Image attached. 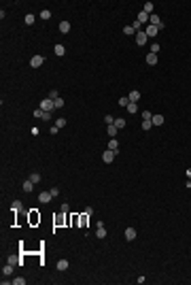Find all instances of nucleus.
Listing matches in <instances>:
<instances>
[{"mask_svg": "<svg viewBox=\"0 0 191 285\" xmlns=\"http://www.w3.org/2000/svg\"><path fill=\"white\" fill-rule=\"evenodd\" d=\"M138 21H140V24H147V21H149V13L140 11V13H138Z\"/></svg>", "mask_w": 191, "mask_h": 285, "instance_id": "16", "label": "nucleus"}, {"mask_svg": "<svg viewBox=\"0 0 191 285\" xmlns=\"http://www.w3.org/2000/svg\"><path fill=\"white\" fill-rule=\"evenodd\" d=\"M104 121H106V126H113V123H115V117H113V115H106Z\"/></svg>", "mask_w": 191, "mask_h": 285, "instance_id": "28", "label": "nucleus"}, {"mask_svg": "<svg viewBox=\"0 0 191 285\" xmlns=\"http://www.w3.org/2000/svg\"><path fill=\"white\" fill-rule=\"evenodd\" d=\"M32 190H34V183H32L30 179H28V181H23V192H26V194H30Z\"/></svg>", "mask_w": 191, "mask_h": 285, "instance_id": "14", "label": "nucleus"}, {"mask_svg": "<svg viewBox=\"0 0 191 285\" xmlns=\"http://www.w3.org/2000/svg\"><path fill=\"white\" fill-rule=\"evenodd\" d=\"M142 11H144V13H149V15H153V2H144Z\"/></svg>", "mask_w": 191, "mask_h": 285, "instance_id": "19", "label": "nucleus"}, {"mask_svg": "<svg viewBox=\"0 0 191 285\" xmlns=\"http://www.w3.org/2000/svg\"><path fill=\"white\" fill-rule=\"evenodd\" d=\"M151 117H153V115H151L149 111H144V113H142V119H151Z\"/></svg>", "mask_w": 191, "mask_h": 285, "instance_id": "38", "label": "nucleus"}, {"mask_svg": "<svg viewBox=\"0 0 191 285\" xmlns=\"http://www.w3.org/2000/svg\"><path fill=\"white\" fill-rule=\"evenodd\" d=\"M47 98H51V100H55V98H60V94H58V92H55V90H51V92H49V96H47Z\"/></svg>", "mask_w": 191, "mask_h": 285, "instance_id": "34", "label": "nucleus"}, {"mask_svg": "<svg viewBox=\"0 0 191 285\" xmlns=\"http://www.w3.org/2000/svg\"><path fill=\"white\" fill-rule=\"evenodd\" d=\"M127 104H130V98H127V96H121V98H119V106L127 109Z\"/></svg>", "mask_w": 191, "mask_h": 285, "instance_id": "21", "label": "nucleus"}, {"mask_svg": "<svg viewBox=\"0 0 191 285\" xmlns=\"http://www.w3.org/2000/svg\"><path fill=\"white\" fill-rule=\"evenodd\" d=\"M40 109H43V111H47V113H51L53 109H55V102H53L51 98H45V100L40 102Z\"/></svg>", "mask_w": 191, "mask_h": 285, "instance_id": "2", "label": "nucleus"}, {"mask_svg": "<svg viewBox=\"0 0 191 285\" xmlns=\"http://www.w3.org/2000/svg\"><path fill=\"white\" fill-rule=\"evenodd\" d=\"M125 238H127V240H134V238H136V230H134V228H127V230H125Z\"/></svg>", "mask_w": 191, "mask_h": 285, "instance_id": "15", "label": "nucleus"}, {"mask_svg": "<svg viewBox=\"0 0 191 285\" xmlns=\"http://www.w3.org/2000/svg\"><path fill=\"white\" fill-rule=\"evenodd\" d=\"M26 283V279L23 277H17V279H13V285H23Z\"/></svg>", "mask_w": 191, "mask_h": 285, "instance_id": "32", "label": "nucleus"}, {"mask_svg": "<svg viewBox=\"0 0 191 285\" xmlns=\"http://www.w3.org/2000/svg\"><path fill=\"white\" fill-rule=\"evenodd\" d=\"M53 51H55V56H64V53H66V47H64V45H55Z\"/></svg>", "mask_w": 191, "mask_h": 285, "instance_id": "18", "label": "nucleus"}, {"mask_svg": "<svg viewBox=\"0 0 191 285\" xmlns=\"http://www.w3.org/2000/svg\"><path fill=\"white\" fill-rule=\"evenodd\" d=\"M43 119H45V121H49V119H51V113L45 111V113H43Z\"/></svg>", "mask_w": 191, "mask_h": 285, "instance_id": "39", "label": "nucleus"}, {"mask_svg": "<svg viewBox=\"0 0 191 285\" xmlns=\"http://www.w3.org/2000/svg\"><path fill=\"white\" fill-rule=\"evenodd\" d=\"M115 126H117V130H123V128H125V119H121V117L115 119Z\"/></svg>", "mask_w": 191, "mask_h": 285, "instance_id": "24", "label": "nucleus"}, {"mask_svg": "<svg viewBox=\"0 0 191 285\" xmlns=\"http://www.w3.org/2000/svg\"><path fill=\"white\" fill-rule=\"evenodd\" d=\"M9 274H13V264L6 262V264L2 266V277H9Z\"/></svg>", "mask_w": 191, "mask_h": 285, "instance_id": "7", "label": "nucleus"}, {"mask_svg": "<svg viewBox=\"0 0 191 285\" xmlns=\"http://www.w3.org/2000/svg\"><path fill=\"white\" fill-rule=\"evenodd\" d=\"M43 64H45V58H43V56H34V58L30 60V66H32V68H38V66H43Z\"/></svg>", "mask_w": 191, "mask_h": 285, "instance_id": "4", "label": "nucleus"}, {"mask_svg": "<svg viewBox=\"0 0 191 285\" xmlns=\"http://www.w3.org/2000/svg\"><path fill=\"white\" fill-rule=\"evenodd\" d=\"M96 236L98 238H106V228L102 224H98V230H96Z\"/></svg>", "mask_w": 191, "mask_h": 285, "instance_id": "8", "label": "nucleus"}, {"mask_svg": "<svg viewBox=\"0 0 191 285\" xmlns=\"http://www.w3.org/2000/svg\"><path fill=\"white\" fill-rule=\"evenodd\" d=\"M123 34H136V30L132 28V26H125V28H123Z\"/></svg>", "mask_w": 191, "mask_h": 285, "instance_id": "31", "label": "nucleus"}, {"mask_svg": "<svg viewBox=\"0 0 191 285\" xmlns=\"http://www.w3.org/2000/svg\"><path fill=\"white\" fill-rule=\"evenodd\" d=\"M151 121H153V126H161V123H163V115H153V117H151Z\"/></svg>", "mask_w": 191, "mask_h": 285, "instance_id": "10", "label": "nucleus"}, {"mask_svg": "<svg viewBox=\"0 0 191 285\" xmlns=\"http://www.w3.org/2000/svg\"><path fill=\"white\" fill-rule=\"evenodd\" d=\"M51 198H53L51 192H40V194H38V202H43V204H47Z\"/></svg>", "mask_w": 191, "mask_h": 285, "instance_id": "5", "label": "nucleus"}, {"mask_svg": "<svg viewBox=\"0 0 191 285\" xmlns=\"http://www.w3.org/2000/svg\"><path fill=\"white\" fill-rule=\"evenodd\" d=\"M153 128V121L151 119H142V130H151Z\"/></svg>", "mask_w": 191, "mask_h": 285, "instance_id": "25", "label": "nucleus"}, {"mask_svg": "<svg viewBox=\"0 0 191 285\" xmlns=\"http://www.w3.org/2000/svg\"><path fill=\"white\" fill-rule=\"evenodd\" d=\"M23 21H26V26H32V24L36 21V17H34L32 13H28V15H26V19H23Z\"/></svg>", "mask_w": 191, "mask_h": 285, "instance_id": "20", "label": "nucleus"}, {"mask_svg": "<svg viewBox=\"0 0 191 285\" xmlns=\"http://www.w3.org/2000/svg\"><path fill=\"white\" fill-rule=\"evenodd\" d=\"M55 126H58V128H60V130H62V128H64V126H66V119H64V117H60V119H58V121H55Z\"/></svg>", "mask_w": 191, "mask_h": 285, "instance_id": "30", "label": "nucleus"}, {"mask_svg": "<svg viewBox=\"0 0 191 285\" xmlns=\"http://www.w3.org/2000/svg\"><path fill=\"white\" fill-rule=\"evenodd\" d=\"M106 132H108V136L111 138H115V134H117V126L113 123V126H106Z\"/></svg>", "mask_w": 191, "mask_h": 285, "instance_id": "17", "label": "nucleus"}, {"mask_svg": "<svg viewBox=\"0 0 191 285\" xmlns=\"http://www.w3.org/2000/svg\"><path fill=\"white\" fill-rule=\"evenodd\" d=\"M157 30H159L157 26H151V24H149V26H147V30H144V32H147V36H155V34H157Z\"/></svg>", "mask_w": 191, "mask_h": 285, "instance_id": "9", "label": "nucleus"}, {"mask_svg": "<svg viewBox=\"0 0 191 285\" xmlns=\"http://www.w3.org/2000/svg\"><path fill=\"white\" fill-rule=\"evenodd\" d=\"M11 209H13V211H21V209H23V204H21L19 200H15V202L11 204Z\"/></svg>", "mask_w": 191, "mask_h": 285, "instance_id": "27", "label": "nucleus"}, {"mask_svg": "<svg viewBox=\"0 0 191 285\" xmlns=\"http://www.w3.org/2000/svg\"><path fill=\"white\" fill-rule=\"evenodd\" d=\"M115 157H117V151H111V149H106L104 153H102V160L106 164H111V162H115Z\"/></svg>", "mask_w": 191, "mask_h": 285, "instance_id": "3", "label": "nucleus"}, {"mask_svg": "<svg viewBox=\"0 0 191 285\" xmlns=\"http://www.w3.org/2000/svg\"><path fill=\"white\" fill-rule=\"evenodd\" d=\"M49 132H51V134H58L60 128H58V126H51V128H49Z\"/></svg>", "mask_w": 191, "mask_h": 285, "instance_id": "37", "label": "nucleus"}, {"mask_svg": "<svg viewBox=\"0 0 191 285\" xmlns=\"http://www.w3.org/2000/svg\"><path fill=\"white\" fill-rule=\"evenodd\" d=\"M49 17H51V11H47V9L40 11V19H49Z\"/></svg>", "mask_w": 191, "mask_h": 285, "instance_id": "29", "label": "nucleus"}, {"mask_svg": "<svg viewBox=\"0 0 191 285\" xmlns=\"http://www.w3.org/2000/svg\"><path fill=\"white\" fill-rule=\"evenodd\" d=\"M151 53H155V56L159 53V45H157V43H153V45H151Z\"/></svg>", "mask_w": 191, "mask_h": 285, "instance_id": "33", "label": "nucleus"}, {"mask_svg": "<svg viewBox=\"0 0 191 285\" xmlns=\"http://www.w3.org/2000/svg\"><path fill=\"white\" fill-rule=\"evenodd\" d=\"M147 32H144V30H138V32H136V45H138V47H142V45H147Z\"/></svg>", "mask_w": 191, "mask_h": 285, "instance_id": "1", "label": "nucleus"}, {"mask_svg": "<svg viewBox=\"0 0 191 285\" xmlns=\"http://www.w3.org/2000/svg\"><path fill=\"white\" fill-rule=\"evenodd\" d=\"M43 113H45L43 109H36V111H34V117H40V119H43Z\"/></svg>", "mask_w": 191, "mask_h": 285, "instance_id": "36", "label": "nucleus"}, {"mask_svg": "<svg viewBox=\"0 0 191 285\" xmlns=\"http://www.w3.org/2000/svg\"><path fill=\"white\" fill-rule=\"evenodd\" d=\"M40 179H43V177H40V175H38V172H32V175H30V181H32V183H34V185H36V183H38V181H40Z\"/></svg>", "mask_w": 191, "mask_h": 285, "instance_id": "23", "label": "nucleus"}, {"mask_svg": "<svg viewBox=\"0 0 191 285\" xmlns=\"http://www.w3.org/2000/svg\"><path fill=\"white\" fill-rule=\"evenodd\" d=\"M106 149L117 151V149H119V140H117V138H111V140H108V147H106Z\"/></svg>", "mask_w": 191, "mask_h": 285, "instance_id": "11", "label": "nucleus"}, {"mask_svg": "<svg viewBox=\"0 0 191 285\" xmlns=\"http://www.w3.org/2000/svg\"><path fill=\"white\" fill-rule=\"evenodd\" d=\"M147 64L149 66H155L157 64V56H155V53H149V56H147Z\"/></svg>", "mask_w": 191, "mask_h": 285, "instance_id": "13", "label": "nucleus"}, {"mask_svg": "<svg viewBox=\"0 0 191 285\" xmlns=\"http://www.w3.org/2000/svg\"><path fill=\"white\" fill-rule=\"evenodd\" d=\"M136 111H138V104H136V102H130V104H127V113H136Z\"/></svg>", "mask_w": 191, "mask_h": 285, "instance_id": "26", "label": "nucleus"}, {"mask_svg": "<svg viewBox=\"0 0 191 285\" xmlns=\"http://www.w3.org/2000/svg\"><path fill=\"white\" fill-rule=\"evenodd\" d=\"M60 32H62V34H68V32H70V21H62V24H60Z\"/></svg>", "mask_w": 191, "mask_h": 285, "instance_id": "12", "label": "nucleus"}, {"mask_svg": "<svg viewBox=\"0 0 191 285\" xmlns=\"http://www.w3.org/2000/svg\"><path fill=\"white\" fill-rule=\"evenodd\" d=\"M53 102H55V109H62V106H64V100H62V98H55Z\"/></svg>", "mask_w": 191, "mask_h": 285, "instance_id": "35", "label": "nucleus"}, {"mask_svg": "<svg viewBox=\"0 0 191 285\" xmlns=\"http://www.w3.org/2000/svg\"><path fill=\"white\" fill-rule=\"evenodd\" d=\"M127 98H130V102H136V104H138V100H140V92H138V90H132Z\"/></svg>", "mask_w": 191, "mask_h": 285, "instance_id": "6", "label": "nucleus"}, {"mask_svg": "<svg viewBox=\"0 0 191 285\" xmlns=\"http://www.w3.org/2000/svg\"><path fill=\"white\" fill-rule=\"evenodd\" d=\"M66 268H68V260H60V262H58V270H62V272H64Z\"/></svg>", "mask_w": 191, "mask_h": 285, "instance_id": "22", "label": "nucleus"}]
</instances>
